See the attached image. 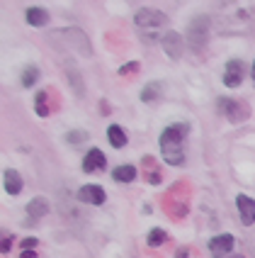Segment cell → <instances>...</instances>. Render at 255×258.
<instances>
[{
	"mask_svg": "<svg viewBox=\"0 0 255 258\" xmlns=\"http://www.w3.org/2000/svg\"><path fill=\"white\" fill-rule=\"evenodd\" d=\"M185 137H187V124H173V127L163 129L160 154L170 166H183L185 163Z\"/></svg>",
	"mask_w": 255,
	"mask_h": 258,
	"instance_id": "obj_1",
	"label": "cell"
},
{
	"mask_svg": "<svg viewBox=\"0 0 255 258\" xmlns=\"http://www.w3.org/2000/svg\"><path fill=\"white\" fill-rule=\"evenodd\" d=\"M219 112L226 115L231 122H243L250 115V107L243 100H228V98H219Z\"/></svg>",
	"mask_w": 255,
	"mask_h": 258,
	"instance_id": "obj_2",
	"label": "cell"
},
{
	"mask_svg": "<svg viewBox=\"0 0 255 258\" xmlns=\"http://www.w3.org/2000/svg\"><path fill=\"white\" fill-rule=\"evenodd\" d=\"M209 22H207V17H197L192 25H190V29H187V37H190V44L197 49V51H202L204 49V44H207V39H209Z\"/></svg>",
	"mask_w": 255,
	"mask_h": 258,
	"instance_id": "obj_3",
	"label": "cell"
},
{
	"mask_svg": "<svg viewBox=\"0 0 255 258\" xmlns=\"http://www.w3.org/2000/svg\"><path fill=\"white\" fill-rule=\"evenodd\" d=\"M61 34L71 39V42H68V46H71V49H75L78 54H83V56H90V54H93V46H90V39L85 37V32H83V29H78V27L61 29Z\"/></svg>",
	"mask_w": 255,
	"mask_h": 258,
	"instance_id": "obj_4",
	"label": "cell"
},
{
	"mask_svg": "<svg viewBox=\"0 0 255 258\" xmlns=\"http://www.w3.org/2000/svg\"><path fill=\"white\" fill-rule=\"evenodd\" d=\"M134 22L139 27H160V25L168 22V17H165V13H160V10L141 8V10H136V15H134Z\"/></svg>",
	"mask_w": 255,
	"mask_h": 258,
	"instance_id": "obj_5",
	"label": "cell"
},
{
	"mask_svg": "<svg viewBox=\"0 0 255 258\" xmlns=\"http://www.w3.org/2000/svg\"><path fill=\"white\" fill-rule=\"evenodd\" d=\"M163 49H165V54H168L173 61L183 58V51H185L183 37H180L178 32H168V34L163 37Z\"/></svg>",
	"mask_w": 255,
	"mask_h": 258,
	"instance_id": "obj_6",
	"label": "cell"
},
{
	"mask_svg": "<svg viewBox=\"0 0 255 258\" xmlns=\"http://www.w3.org/2000/svg\"><path fill=\"white\" fill-rule=\"evenodd\" d=\"M233 236L231 234H219V236H214V239H209V251H212L214 258H221L226 256L228 251L233 248Z\"/></svg>",
	"mask_w": 255,
	"mask_h": 258,
	"instance_id": "obj_7",
	"label": "cell"
},
{
	"mask_svg": "<svg viewBox=\"0 0 255 258\" xmlns=\"http://www.w3.org/2000/svg\"><path fill=\"white\" fill-rule=\"evenodd\" d=\"M105 198H107L105 190H102L100 185H93V183H90V185H83L80 190H78V200L88 202V205H102Z\"/></svg>",
	"mask_w": 255,
	"mask_h": 258,
	"instance_id": "obj_8",
	"label": "cell"
},
{
	"mask_svg": "<svg viewBox=\"0 0 255 258\" xmlns=\"http://www.w3.org/2000/svg\"><path fill=\"white\" fill-rule=\"evenodd\" d=\"M105 163H107V158L105 154L100 151V149H90L83 158V171L85 173H95V171H102L105 168Z\"/></svg>",
	"mask_w": 255,
	"mask_h": 258,
	"instance_id": "obj_9",
	"label": "cell"
},
{
	"mask_svg": "<svg viewBox=\"0 0 255 258\" xmlns=\"http://www.w3.org/2000/svg\"><path fill=\"white\" fill-rule=\"evenodd\" d=\"M236 205H238V212H241V222L248 227L255 222V200L248 198V195H238L236 198Z\"/></svg>",
	"mask_w": 255,
	"mask_h": 258,
	"instance_id": "obj_10",
	"label": "cell"
},
{
	"mask_svg": "<svg viewBox=\"0 0 255 258\" xmlns=\"http://www.w3.org/2000/svg\"><path fill=\"white\" fill-rule=\"evenodd\" d=\"M3 187H5V192H8V195H20V192H22V187H25L22 175H20L17 171H13V168H8V171L3 173Z\"/></svg>",
	"mask_w": 255,
	"mask_h": 258,
	"instance_id": "obj_11",
	"label": "cell"
},
{
	"mask_svg": "<svg viewBox=\"0 0 255 258\" xmlns=\"http://www.w3.org/2000/svg\"><path fill=\"white\" fill-rule=\"evenodd\" d=\"M243 81V63L241 61H228L226 73H224V86L228 88H238Z\"/></svg>",
	"mask_w": 255,
	"mask_h": 258,
	"instance_id": "obj_12",
	"label": "cell"
},
{
	"mask_svg": "<svg viewBox=\"0 0 255 258\" xmlns=\"http://www.w3.org/2000/svg\"><path fill=\"white\" fill-rule=\"evenodd\" d=\"M27 22L32 27H44L49 22V13L44 8H29L27 10Z\"/></svg>",
	"mask_w": 255,
	"mask_h": 258,
	"instance_id": "obj_13",
	"label": "cell"
},
{
	"mask_svg": "<svg viewBox=\"0 0 255 258\" xmlns=\"http://www.w3.org/2000/svg\"><path fill=\"white\" fill-rule=\"evenodd\" d=\"M27 215L29 217H46L49 215V202L44 200V198H34V200L27 205Z\"/></svg>",
	"mask_w": 255,
	"mask_h": 258,
	"instance_id": "obj_14",
	"label": "cell"
},
{
	"mask_svg": "<svg viewBox=\"0 0 255 258\" xmlns=\"http://www.w3.org/2000/svg\"><path fill=\"white\" fill-rule=\"evenodd\" d=\"M107 137H110V144H112L114 149L127 146V134H124V129L117 127V124H110V127H107Z\"/></svg>",
	"mask_w": 255,
	"mask_h": 258,
	"instance_id": "obj_15",
	"label": "cell"
},
{
	"mask_svg": "<svg viewBox=\"0 0 255 258\" xmlns=\"http://www.w3.org/2000/svg\"><path fill=\"white\" fill-rule=\"evenodd\" d=\"M112 178L119 180V183H131V180L136 178V168H134V166H119V168H114Z\"/></svg>",
	"mask_w": 255,
	"mask_h": 258,
	"instance_id": "obj_16",
	"label": "cell"
},
{
	"mask_svg": "<svg viewBox=\"0 0 255 258\" xmlns=\"http://www.w3.org/2000/svg\"><path fill=\"white\" fill-rule=\"evenodd\" d=\"M160 90H163V86L160 83H148V86L141 90V100L143 102H153L160 98Z\"/></svg>",
	"mask_w": 255,
	"mask_h": 258,
	"instance_id": "obj_17",
	"label": "cell"
},
{
	"mask_svg": "<svg viewBox=\"0 0 255 258\" xmlns=\"http://www.w3.org/2000/svg\"><path fill=\"white\" fill-rule=\"evenodd\" d=\"M37 78H39V69H37V66H27V69L22 71V86H25V88H32Z\"/></svg>",
	"mask_w": 255,
	"mask_h": 258,
	"instance_id": "obj_18",
	"label": "cell"
},
{
	"mask_svg": "<svg viewBox=\"0 0 255 258\" xmlns=\"http://www.w3.org/2000/svg\"><path fill=\"white\" fill-rule=\"evenodd\" d=\"M165 239H168V234L163 229H151L148 231V246H160V244H165Z\"/></svg>",
	"mask_w": 255,
	"mask_h": 258,
	"instance_id": "obj_19",
	"label": "cell"
},
{
	"mask_svg": "<svg viewBox=\"0 0 255 258\" xmlns=\"http://www.w3.org/2000/svg\"><path fill=\"white\" fill-rule=\"evenodd\" d=\"M34 110L39 117H46L49 115V105H46V93H37V100H34Z\"/></svg>",
	"mask_w": 255,
	"mask_h": 258,
	"instance_id": "obj_20",
	"label": "cell"
},
{
	"mask_svg": "<svg viewBox=\"0 0 255 258\" xmlns=\"http://www.w3.org/2000/svg\"><path fill=\"white\" fill-rule=\"evenodd\" d=\"M85 139H88V134H85V132H80V129H78V132H68V134H66V142H68V144H83Z\"/></svg>",
	"mask_w": 255,
	"mask_h": 258,
	"instance_id": "obj_21",
	"label": "cell"
},
{
	"mask_svg": "<svg viewBox=\"0 0 255 258\" xmlns=\"http://www.w3.org/2000/svg\"><path fill=\"white\" fill-rule=\"evenodd\" d=\"M139 71V63L136 61H131V63H124L122 69H119V76H127V73H136Z\"/></svg>",
	"mask_w": 255,
	"mask_h": 258,
	"instance_id": "obj_22",
	"label": "cell"
},
{
	"mask_svg": "<svg viewBox=\"0 0 255 258\" xmlns=\"http://www.w3.org/2000/svg\"><path fill=\"white\" fill-rule=\"evenodd\" d=\"M34 246H37V239H25V241H22V248H25V251H32Z\"/></svg>",
	"mask_w": 255,
	"mask_h": 258,
	"instance_id": "obj_23",
	"label": "cell"
},
{
	"mask_svg": "<svg viewBox=\"0 0 255 258\" xmlns=\"http://www.w3.org/2000/svg\"><path fill=\"white\" fill-rule=\"evenodd\" d=\"M148 183L158 185V183H160V175H158V173H151V175H148Z\"/></svg>",
	"mask_w": 255,
	"mask_h": 258,
	"instance_id": "obj_24",
	"label": "cell"
},
{
	"mask_svg": "<svg viewBox=\"0 0 255 258\" xmlns=\"http://www.w3.org/2000/svg\"><path fill=\"white\" fill-rule=\"evenodd\" d=\"M20 258H37V251H22Z\"/></svg>",
	"mask_w": 255,
	"mask_h": 258,
	"instance_id": "obj_25",
	"label": "cell"
},
{
	"mask_svg": "<svg viewBox=\"0 0 255 258\" xmlns=\"http://www.w3.org/2000/svg\"><path fill=\"white\" fill-rule=\"evenodd\" d=\"M10 251V236H5V241H3V253H8Z\"/></svg>",
	"mask_w": 255,
	"mask_h": 258,
	"instance_id": "obj_26",
	"label": "cell"
},
{
	"mask_svg": "<svg viewBox=\"0 0 255 258\" xmlns=\"http://www.w3.org/2000/svg\"><path fill=\"white\" fill-rule=\"evenodd\" d=\"M175 258H187V251H185V248H183V251H178V256H175Z\"/></svg>",
	"mask_w": 255,
	"mask_h": 258,
	"instance_id": "obj_27",
	"label": "cell"
},
{
	"mask_svg": "<svg viewBox=\"0 0 255 258\" xmlns=\"http://www.w3.org/2000/svg\"><path fill=\"white\" fill-rule=\"evenodd\" d=\"M250 76H253V83H255V61H253V69H250Z\"/></svg>",
	"mask_w": 255,
	"mask_h": 258,
	"instance_id": "obj_28",
	"label": "cell"
},
{
	"mask_svg": "<svg viewBox=\"0 0 255 258\" xmlns=\"http://www.w3.org/2000/svg\"><path fill=\"white\" fill-rule=\"evenodd\" d=\"M231 258H245V256H231Z\"/></svg>",
	"mask_w": 255,
	"mask_h": 258,
	"instance_id": "obj_29",
	"label": "cell"
}]
</instances>
